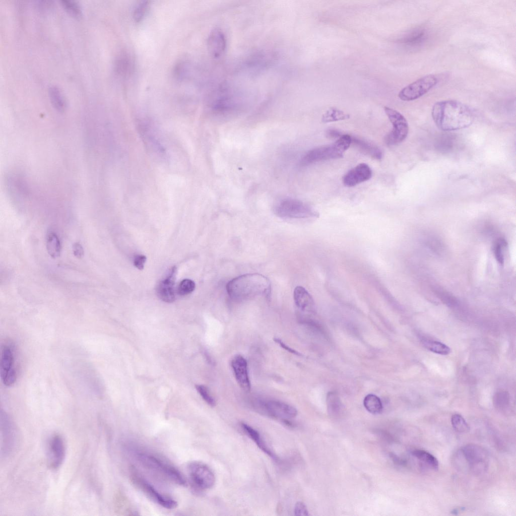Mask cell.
I'll return each instance as SVG.
<instances>
[{
  "label": "cell",
  "mask_w": 516,
  "mask_h": 516,
  "mask_svg": "<svg viewBox=\"0 0 516 516\" xmlns=\"http://www.w3.org/2000/svg\"><path fill=\"white\" fill-rule=\"evenodd\" d=\"M432 116L436 125L444 131L467 127L474 120V114L470 108L461 102L454 100H443L435 103L432 109Z\"/></svg>",
  "instance_id": "obj_1"
},
{
  "label": "cell",
  "mask_w": 516,
  "mask_h": 516,
  "mask_svg": "<svg viewBox=\"0 0 516 516\" xmlns=\"http://www.w3.org/2000/svg\"><path fill=\"white\" fill-rule=\"evenodd\" d=\"M226 289L231 299L241 301L257 296L269 297L271 286L269 279L264 275L250 273L232 279L227 284Z\"/></svg>",
  "instance_id": "obj_2"
},
{
  "label": "cell",
  "mask_w": 516,
  "mask_h": 516,
  "mask_svg": "<svg viewBox=\"0 0 516 516\" xmlns=\"http://www.w3.org/2000/svg\"><path fill=\"white\" fill-rule=\"evenodd\" d=\"M351 143L352 136L342 134L334 143L316 147L307 152L301 159L300 165L305 167L320 161L341 158Z\"/></svg>",
  "instance_id": "obj_3"
},
{
  "label": "cell",
  "mask_w": 516,
  "mask_h": 516,
  "mask_svg": "<svg viewBox=\"0 0 516 516\" xmlns=\"http://www.w3.org/2000/svg\"><path fill=\"white\" fill-rule=\"evenodd\" d=\"M138 461L149 470L158 474L174 483L186 486V479L175 467L151 453L139 451L136 454Z\"/></svg>",
  "instance_id": "obj_4"
},
{
  "label": "cell",
  "mask_w": 516,
  "mask_h": 516,
  "mask_svg": "<svg viewBox=\"0 0 516 516\" xmlns=\"http://www.w3.org/2000/svg\"><path fill=\"white\" fill-rule=\"evenodd\" d=\"M1 454L2 457L12 455L18 447L19 430L11 416L1 409L0 413Z\"/></svg>",
  "instance_id": "obj_5"
},
{
  "label": "cell",
  "mask_w": 516,
  "mask_h": 516,
  "mask_svg": "<svg viewBox=\"0 0 516 516\" xmlns=\"http://www.w3.org/2000/svg\"><path fill=\"white\" fill-rule=\"evenodd\" d=\"M274 214L287 219L316 218L319 213L311 206L299 200L286 198L277 203L274 207Z\"/></svg>",
  "instance_id": "obj_6"
},
{
  "label": "cell",
  "mask_w": 516,
  "mask_h": 516,
  "mask_svg": "<svg viewBox=\"0 0 516 516\" xmlns=\"http://www.w3.org/2000/svg\"><path fill=\"white\" fill-rule=\"evenodd\" d=\"M467 468L476 474L487 471L489 456L483 447L473 443L465 445L459 452Z\"/></svg>",
  "instance_id": "obj_7"
},
{
  "label": "cell",
  "mask_w": 516,
  "mask_h": 516,
  "mask_svg": "<svg viewBox=\"0 0 516 516\" xmlns=\"http://www.w3.org/2000/svg\"><path fill=\"white\" fill-rule=\"evenodd\" d=\"M255 406L260 412L273 418L282 420L286 424L291 425L290 419L295 418L297 411L293 406L275 400H259Z\"/></svg>",
  "instance_id": "obj_8"
},
{
  "label": "cell",
  "mask_w": 516,
  "mask_h": 516,
  "mask_svg": "<svg viewBox=\"0 0 516 516\" xmlns=\"http://www.w3.org/2000/svg\"><path fill=\"white\" fill-rule=\"evenodd\" d=\"M384 110L393 127L384 137V143L389 146L401 143L408 134L409 126L406 119L399 111L391 107L384 106Z\"/></svg>",
  "instance_id": "obj_9"
},
{
  "label": "cell",
  "mask_w": 516,
  "mask_h": 516,
  "mask_svg": "<svg viewBox=\"0 0 516 516\" xmlns=\"http://www.w3.org/2000/svg\"><path fill=\"white\" fill-rule=\"evenodd\" d=\"M1 377L4 385L12 386L17 378L14 346L12 343L2 345L0 361Z\"/></svg>",
  "instance_id": "obj_10"
},
{
  "label": "cell",
  "mask_w": 516,
  "mask_h": 516,
  "mask_svg": "<svg viewBox=\"0 0 516 516\" xmlns=\"http://www.w3.org/2000/svg\"><path fill=\"white\" fill-rule=\"evenodd\" d=\"M438 82V78L434 75L425 76L403 88L398 97L403 101L416 100L427 93Z\"/></svg>",
  "instance_id": "obj_11"
},
{
  "label": "cell",
  "mask_w": 516,
  "mask_h": 516,
  "mask_svg": "<svg viewBox=\"0 0 516 516\" xmlns=\"http://www.w3.org/2000/svg\"><path fill=\"white\" fill-rule=\"evenodd\" d=\"M187 470L190 480L198 489L208 490L215 484V474L206 464L197 461L192 462L188 465Z\"/></svg>",
  "instance_id": "obj_12"
},
{
  "label": "cell",
  "mask_w": 516,
  "mask_h": 516,
  "mask_svg": "<svg viewBox=\"0 0 516 516\" xmlns=\"http://www.w3.org/2000/svg\"><path fill=\"white\" fill-rule=\"evenodd\" d=\"M134 483L153 501L166 509L177 506L176 501L159 492L151 484L135 473L132 475Z\"/></svg>",
  "instance_id": "obj_13"
},
{
  "label": "cell",
  "mask_w": 516,
  "mask_h": 516,
  "mask_svg": "<svg viewBox=\"0 0 516 516\" xmlns=\"http://www.w3.org/2000/svg\"><path fill=\"white\" fill-rule=\"evenodd\" d=\"M66 454V447L62 436L58 433L53 434L49 439L47 444V460L49 467L57 469L63 463Z\"/></svg>",
  "instance_id": "obj_14"
},
{
  "label": "cell",
  "mask_w": 516,
  "mask_h": 516,
  "mask_svg": "<svg viewBox=\"0 0 516 516\" xmlns=\"http://www.w3.org/2000/svg\"><path fill=\"white\" fill-rule=\"evenodd\" d=\"M231 366L239 386L243 391L249 392L251 384L246 360L242 356L236 355L231 361Z\"/></svg>",
  "instance_id": "obj_15"
},
{
  "label": "cell",
  "mask_w": 516,
  "mask_h": 516,
  "mask_svg": "<svg viewBox=\"0 0 516 516\" xmlns=\"http://www.w3.org/2000/svg\"><path fill=\"white\" fill-rule=\"evenodd\" d=\"M372 170L368 165L361 163L348 171L343 177L342 181L347 187H353L370 179Z\"/></svg>",
  "instance_id": "obj_16"
},
{
  "label": "cell",
  "mask_w": 516,
  "mask_h": 516,
  "mask_svg": "<svg viewBox=\"0 0 516 516\" xmlns=\"http://www.w3.org/2000/svg\"><path fill=\"white\" fill-rule=\"evenodd\" d=\"M176 273V267H173L166 277L157 286V295L163 301L171 303L175 300L174 284Z\"/></svg>",
  "instance_id": "obj_17"
},
{
  "label": "cell",
  "mask_w": 516,
  "mask_h": 516,
  "mask_svg": "<svg viewBox=\"0 0 516 516\" xmlns=\"http://www.w3.org/2000/svg\"><path fill=\"white\" fill-rule=\"evenodd\" d=\"M208 48L211 55L214 58H218L225 52L226 47V39L223 32L220 29H213L208 38Z\"/></svg>",
  "instance_id": "obj_18"
},
{
  "label": "cell",
  "mask_w": 516,
  "mask_h": 516,
  "mask_svg": "<svg viewBox=\"0 0 516 516\" xmlns=\"http://www.w3.org/2000/svg\"><path fill=\"white\" fill-rule=\"evenodd\" d=\"M293 297L295 304L300 311L307 313L314 312V300L304 287L301 286H297L294 290Z\"/></svg>",
  "instance_id": "obj_19"
},
{
  "label": "cell",
  "mask_w": 516,
  "mask_h": 516,
  "mask_svg": "<svg viewBox=\"0 0 516 516\" xmlns=\"http://www.w3.org/2000/svg\"><path fill=\"white\" fill-rule=\"evenodd\" d=\"M241 426L244 432L255 442L259 448L274 460H278L277 456L268 447L260 433L255 429L245 423H241Z\"/></svg>",
  "instance_id": "obj_20"
},
{
  "label": "cell",
  "mask_w": 516,
  "mask_h": 516,
  "mask_svg": "<svg viewBox=\"0 0 516 516\" xmlns=\"http://www.w3.org/2000/svg\"><path fill=\"white\" fill-rule=\"evenodd\" d=\"M351 144H353L363 154L373 159L380 160L382 158V152L380 148L366 140L352 137Z\"/></svg>",
  "instance_id": "obj_21"
},
{
  "label": "cell",
  "mask_w": 516,
  "mask_h": 516,
  "mask_svg": "<svg viewBox=\"0 0 516 516\" xmlns=\"http://www.w3.org/2000/svg\"><path fill=\"white\" fill-rule=\"evenodd\" d=\"M46 247L48 254L53 259L59 256L61 252V243L55 232L49 231L46 235Z\"/></svg>",
  "instance_id": "obj_22"
},
{
  "label": "cell",
  "mask_w": 516,
  "mask_h": 516,
  "mask_svg": "<svg viewBox=\"0 0 516 516\" xmlns=\"http://www.w3.org/2000/svg\"><path fill=\"white\" fill-rule=\"evenodd\" d=\"M327 405L328 413L333 418L339 417L343 410V406L337 394L331 392L328 393Z\"/></svg>",
  "instance_id": "obj_23"
},
{
  "label": "cell",
  "mask_w": 516,
  "mask_h": 516,
  "mask_svg": "<svg viewBox=\"0 0 516 516\" xmlns=\"http://www.w3.org/2000/svg\"><path fill=\"white\" fill-rule=\"evenodd\" d=\"M413 456L434 470L438 468L437 459L432 454L423 449H415L411 453Z\"/></svg>",
  "instance_id": "obj_24"
},
{
  "label": "cell",
  "mask_w": 516,
  "mask_h": 516,
  "mask_svg": "<svg viewBox=\"0 0 516 516\" xmlns=\"http://www.w3.org/2000/svg\"><path fill=\"white\" fill-rule=\"evenodd\" d=\"M49 95L53 107L59 111H63L66 107V102L61 90L53 86L49 89Z\"/></svg>",
  "instance_id": "obj_25"
},
{
  "label": "cell",
  "mask_w": 516,
  "mask_h": 516,
  "mask_svg": "<svg viewBox=\"0 0 516 516\" xmlns=\"http://www.w3.org/2000/svg\"><path fill=\"white\" fill-rule=\"evenodd\" d=\"M421 342L424 347L433 353L445 355L450 352V348L440 342L423 338Z\"/></svg>",
  "instance_id": "obj_26"
},
{
  "label": "cell",
  "mask_w": 516,
  "mask_h": 516,
  "mask_svg": "<svg viewBox=\"0 0 516 516\" xmlns=\"http://www.w3.org/2000/svg\"><path fill=\"white\" fill-rule=\"evenodd\" d=\"M363 404L365 409L373 414H379L382 410L380 399L373 394L367 395L364 399Z\"/></svg>",
  "instance_id": "obj_27"
},
{
  "label": "cell",
  "mask_w": 516,
  "mask_h": 516,
  "mask_svg": "<svg viewBox=\"0 0 516 516\" xmlns=\"http://www.w3.org/2000/svg\"><path fill=\"white\" fill-rule=\"evenodd\" d=\"M350 115L337 108L331 107L322 115L321 120L324 123L332 122L349 118Z\"/></svg>",
  "instance_id": "obj_28"
},
{
  "label": "cell",
  "mask_w": 516,
  "mask_h": 516,
  "mask_svg": "<svg viewBox=\"0 0 516 516\" xmlns=\"http://www.w3.org/2000/svg\"><path fill=\"white\" fill-rule=\"evenodd\" d=\"M451 423L454 429L459 433H465L470 431V426L460 414L453 415L451 418Z\"/></svg>",
  "instance_id": "obj_29"
},
{
  "label": "cell",
  "mask_w": 516,
  "mask_h": 516,
  "mask_svg": "<svg viewBox=\"0 0 516 516\" xmlns=\"http://www.w3.org/2000/svg\"><path fill=\"white\" fill-rule=\"evenodd\" d=\"M493 402L495 407L498 410L502 412L507 411L509 404L508 394L504 392L497 394L494 397Z\"/></svg>",
  "instance_id": "obj_30"
},
{
  "label": "cell",
  "mask_w": 516,
  "mask_h": 516,
  "mask_svg": "<svg viewBox=\"0 0 516 516\" xmlns=\"http://www.w3.org/2000/svg\"><path fill=\"white\" fill-rule=\"evenodd\" d=\"M195 387L200 396L207 404L211 407L215 406V400L211 395L210 391L207 386L202 384H197Z\"/></svg>",
  "instance_id": "obj_31"
},
{
  "label": "cell",
  "mask_w": 516,
  "mask_h": 516,
  "mask_svg": "<svg viewBox=\"0 0 516 516\" xmlns=\"http://www.w3.org/2000/svg\"><path fill=\"white\" fill-rule=\"evenodd\" d=\"M196 287L195 282L190 279L182 280L178 285L177 293L180 295H186L192 292Z\"/></svg>",
  "instance_id": "obj_32"
},
{
  "label": "cell",
  "mask_w": 516,
  "mask_h": 516,
  "mask_svg": "<svg viewBox=\"0 0 516 516\" xmlns=\"http://www.w3.org/2000/svg\"><path fill=\"white\" fill-rule=\"evenodd\" d=\"M62 5L64 9L70 14L74 16H79L81 13L80 5L75 1L63 0Z\"/></svg>",
  "instance_id": "obj_33"
},
{
  "label": "cell",
  "mask_w": 516,
  "mask_h": 516,
  "mask_svg": "<svg viewBox=\"0 0 516 516\" xmlns=\"http://www.w3.org/2000/svg\"><path fill=\"white\" fill-rule=\"evenodd\" d=\"M148 8V2L142 1L135 7L133 12L134 20L137 22L141 21L145 16Z\"/></svg>",
  "instance_id": "obj_34"
},
{
  "label": "cell",
  "mask_w": 516,
  "mask_h": 516,
  "mask_svg": "<svg viewBox=\"0 0 516 516\" xmlns=\"http://www.w3.org/2000/svg\"><path fill=\"white\" fill-rule=\"evenodd\" d=\"M505 241L503 239H499L496 242L494 247V253L495 257L499 264H503L504 257L502 252V247L504 246Z\"/></svg>",
  "instance_id": "obj_35"
},
{
  "label": "cell",
  "mask_w": 516,
  "mask_h": 516,
  "mask_svg": "<svg viewBox=\"0 0 516 516\" xmlns=\"http://www.w3.org/2000/svg\"><path fill=\"white\" fill-rule=\"evenodd\" d=\"M294 513L295 515L300 516H306L309 514L306 505L301 501H298L295 504Z\"/></svg>",
  "instance_id": "obj_36"
},
{
  "label": "cell",
  "mask_w": 516,
  "mask_h": 516,
  "mask_svg": "<svg viewBox=\"0 0 516 516\" xmlns=\"http://www.w3.org/2000/svg\"><path fill=\"white\" fill-rule=\"evenodd\" d=\"M146 256L144 255H137L134 260V266L139 270H142L144 269V264L146 261Z\"/></svg>",
  "instance_id": "obj_37"
},
{
  "label": "cell",
  "mask_w": 516,
  "mask_h": 516,
  "mask_svg": "<svg viewBox=\"0 0 516 516\" xmlns=\"http://www.w3.org/2000/svg\"><path fill=\"white\" fill-rule=\"evenodd\" d=\"M73 252L74 255L78 259H82L84 254V249L79 242H75L73 245Z\"/></svg>",
  "instance_id": "obj_38"
},
{
  "label": "cell",
  "mask_w": 516,
  "mask_h": 516,
  "mask_svg": "<svg viewBox=\"0 0 516 516\" xmlns=\"http://www.w3.org/2000/svg\"><path fill=\"white\" fill-rule=\"evenodd\" d=\"M274 341L276 343L279 344V345L281 348H282L284 349H285V350L287 351L288 352H289L290 353H292V354H293L294 355H297V356H301V355L300 353H299L298 352H297L295 350L291 348L289 346H287L285 343H284L279 338H275L274 339Z\"/></svg>",
  "instance_id": "obj_39"
},
{
  "label": "cell",
  "mask_w": 516,
  "mask_h": 516,
  "mask_svg": "<svg viewBox=\"0 0 516 516\" xmlns=\"http://www.w3.org/2000/svg\"><path fill=\"white\" fill-rule=\"evenodd\" d=\"M342 134L341 133L335 129H330L327 132L326 135L330 139H338Z\"/></svg>",
  "instance_id": "obj_40"
},
{
  "label": "cell",
  "mask_w": 516,
  "mask_h": 516,
  "mask_svg": "<svg viewBox=\"0 0 516 516\" xmlns=\"http://www.w3.org/2000/svg\"><path fill=\"white\" fill-rule=\"evenodd\" d=\"M390 456L392 459L393 461L398 465L405 466L406 464V461L404 459L401 458L394 453H390Z\"/></svg>",
  "instance_id": "obj_41"
}]
</instances>
